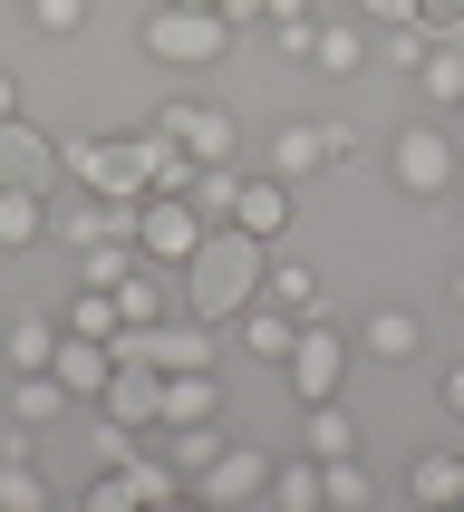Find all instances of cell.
<instances>
[{
  "label": "cell",
  "mask_w": 464,
  "mask_h": 512,
  "mask_svg": "<svg viewBox=\"0 0 464 512\" xmlns=\"http://www.w3.org/2000/svg\"><path fill=\"white\" fill-rule=\"evenodd\" d=\"M261 271H271V242H261V232H242V223H213L174 281H184V310H194V319L232 329V319L261 300Z\"/></svg>",
  "instance_id": "6da1fadb"
},
{
  "label": "cell",
  "mask_w": 464,
  "mask_h": 512,
  "mask_svg": "<svg viewBox=\"0 0 464 512\" xmlns=\"http://www.w3.org/2000/svg\"><path fill=\"white\" fill-rule=\"evenodd\" d=\"M387 184H397L406 203H445L464 184L455 126H397V136H387Z\"/></svg>",
  "instance_id": "7a4b0ae2"
},
{
  "label": "cell",
  "mask_w": 464,
  "mask_h": 512,
  "mask_svg": "<svg viewBox=\"0 0 464 512\" xmlns=\"http://www.w3.org/2000/svg\"><path fill=\"white\" fill-rule=\"evenodd\" d=\"M232 39L242 29L223 10H194V0H155L145 10V49L165 58V68H213V58H232Z\"/></svg>",
  "instance_id": "3957f363"
},
{
  "label": "cell",
  "mask_w": 464,
  "mask_h": 512,
  "mask_svg": "<svg viewBox=\"0 0 464 512\" xmlns=\"http://www.w3.org/2000/svg\"><path fill=\"white\" fill-rule=\"evenodd\" d=\"M58 155H68V184L78 194L145 203V136H87V145H58Z\"/></svg>",
  "instance_id": "277c9868"
},
{
  "label": "cell",
  "mask_w": 464,
  "mask_h": 512,
  "mask_svg": "<svg viewBox=\"0 0 464 512\" xmlns=\"http://www.w3.org/2000/svg\"><path fill=\"white\" fill-rule=\"evenodd\" d=\"M203 232H213V223H203L184 194H145V203H136V252L155 261V271H184Z\"/></svg>",
  "instance_id": "5b68a950"
},
{
  "label": "cell",
  "mask_w": 464,
  "mask_h": 512,
  "mask_svg": "<svg viewBox=\"0 0 464 512\" xmlns=\"http://www.w3.org/2000/svg\"><path fill=\"white\" fill-rule=\"evenodd\" d=\"M281 377H290V397H300V406L339 397V377H348V339H339V329H329V319H300V339H290Z\"/></svg>",
  "instance_id": "8992f818"
},
{
  "label": "cell",
  "mask_w": 464,
  "mask_h": 512,
  "mask_svg": "<svg viewBox=\"0 0 464 512\" xmlns=\"http://www.w3.org/2000/svg\"><path fill=\"white\" fill-rule=\"evenodd\" d=\"M155 126H165L194 165H242V126H232L223 107H203V97H174V107H155Z\"/></svg>",
  "instance_id": "52a82bcc"
},
{
  "label": "cell",
  "mask_w": 464,
  "mask_h": 512,
  "mask_svg": "<svg viewBox=\"0 0 464 512\" xmlns=\"http://www.w3.org/2000/svg\"><path fill=\"white\" fill-rule=\"evenodd\" d=\"M0 184H20V194H58V184H68V155H58L39 126L0 116Z\"/></svg>",
  "instance_id": "ba28073f"
},
{
  "label": "cell",
  "mask_w": 464,
  "mask_h": 512,
  "mask_svg": "<svg viewBox=\"0 0 464 512\" xmlns=\"http://www.w3.org/2000/svg\"><path fill=\"white\" fill-rule=\"evenodd\" d=\"M194 493H203V503H223V512H242V503H271V455H252V445L232 435L223 455H213V464L194 474Z\"/></svg>",
  "instance_id": "9c48e42d"
},
{
  "label": "cell",
  "mask_w": 464,
  "mask_h": 512,
  "mask_svg": "<svg viewBox=\"0 0 464 512\" xmlns=\"http://www.w3.org/2000/svg\"><path fill=\"white\" fill-rule=\"evenodd\" d=\"M49 377L68 387V406H97V397H107V377H116V348H107V339H78V329H58Z\"/></svg>",
  "instance_id": "30bf717a"
},
{
  "label": "cell",
  "mask_w": 464,
  "mask_h": 512,
  "mask_svg": "<svg viewBox=\"0 0 464 512\" xmlns=\"http://www.w3.org/2000/svg\"><path fill=\"white\" fill-rule=\"evenodd\" d=\"M290 213H300V194H290V174H242V194H232V223L261 232V242H281Z\"/></svg>",
  "instance_id": "8fae6325"
},
{
  "label": "cell",
  "mask_w": 464,
  "mask_h": 512,
  "mask_svg": "<svg viewBox=\"0 0 464 512\" xmlns=\"http://www.w3.org/2000/svg\"><path fill=\"white\" fill-rule=\"evenodd\" d=\"M223 416V387H213V368H184L155 387V426H213Z\"/></svg>",
  "instance_id": "7c38bea8"
},
{
  "label": "cell",
  "mask_w": 464,
  "mask_h": 512,
  "mask_svg": "<svg viewBox=\"0 0 464 512\" xmlns=\"http://www.w3.org/2000/svg\"><path fill=\"white\" fill-rule=\"evenodd\" d=\"M155 387H165L155 368H126V358H116V377H107V397H97V416H107V426H155Z\"/></svg>",
  "instance_id": "4fadbf2b"
},
{
  "label": "cell",
  "mask_w": 464,
  "mask_h": 512,
  "mask_svg": "<svg viewBox=\"0 0 464 512\" xmlns=\"http://www.w3.org/2000/svg\"><path fill=\"white\" fill-rule=\"evenodd\" d=\"M310 68L319 78H358V68H368V29L358 20H319L310 29Z\"/></svg>",
  "instance_id": "5bb4252c"
},
{
  "label": "cell",
  "mask_w": 464,
  "mask_h": 512,
  "mask_svg": "<svg viewBox=\"0 0 464 512\" xmlns=\"http://www.w3.org/2000/svg\"><path fill=\"white\" fill-rule=\"evenodd\" d=\"M232 339L252 348V358H290V339H300V319H290L281 300H252V310L232 319Z\"/></svg>",
  "instance_id": "9a60e30c"
},
{
  "label": "cell",
  "mask_w": 464,
  "mask_h": 512,
  "mask_svg": "<svg viewBox=\"0 0 464 512\" xmlns=\"http://www.w3.org/2000/svg\"><path fill=\"white\" fill-rule=\"evenodd\" d=\"M406 503H426V512L464 503V455H416L406 464Z\"/></svg>",
  "instance_id": "2e32d148"
},
{
  "label": "cell",
  "mask_w": 464,
  "mask_h": 512,
  "mask_svg": "<svg viewBox=\"0 0 464 512\" xmlns=\"http://www.w3.org/2000/svg\"><path fill=\"white\" fill-rule=\"evenodd\" d=\"M194 174H203V165L165 136V126H145V194H194Z\"/></svg>",
  "instance_id": "e0dca14e"
},
{
  "label": "cell",
  "mask_w": 464,
  "mask_h": 512,
  "mask_svg": "<svg viewBox=\"0 0 464 512\" xmlns=\"http://www.w3.org/2000/svg\"><path fill=\"white\" fill-rule=\"evenodd\" d=\"M29 242H49V194L0 184V252H29Z\"/></svg>",
  "instance_id": "ac0fdd59"
},
{
  "label": "cell",
  "mask_w": 464,
  "mask_h": 512,
  "mask_svg": "<svg viewBox=\"0 0 464 512\" xmlns=\"http://www.w3.org/2000/svg\"><path fill=\"white\" fill-rule=\"evenodd\" d=\"M368 358H387V368H397V358H416V348H426V329H416V310H397V300H387V310H368Z\"/></svg>",
  "instance_id": "d6986e66"
},
{
  "label": "cell",
  "mask_w": 464,
  "mask_h": 512,
  "mask_svg": "<svg viewBox=\"0 0 464 512\" xmlns=\"http://www.w3.org/2000/svg\"><path fill=\"white\" fill-rule=\"evenodd\" d=\"M49 358H58V319H39V310L10 319V339H0V368L20 377V368H49Z\"/></svg>",
  "instance_id": "ffe728a7"
},
{
  "label": "cell",
  "mask_w": 464,
  "mask_h": 512,
  "mask_svg": "<svg viewBox=\"0 0 464 512\" xmlns=\"http://www.w3.org/2000/svg\"><path fill=\"white\" fill-rule=\"evenodd\" d=\"M261 300H281L290 319H319V271L310 261H271V271H261Z\"/></svg>",
  "instance_id": "44dd1931"
},
{
  "label": "cell",
  "mask_w": 464,
  "mask_h": 512,
  "mask_svg": "<svg viewBox=\"0 0 464 512\" xmlns=\"http://www.w3.org/2000/svg\"><path fill=\"white\" fill-rule=\"evenodd\" d=\"M223 445H232V435H223V416H213V426H165V464L184 474V484H194V474L223 455Z\"/></svg>",
  "instance_id": "7402d4cb"
},
{
  "label": "cell",
  "mask_w": 464,
  "mask_h": 512,
  "mask_svg": "<svg viewBox=\"0 0 464 512\" xmlns=\"http://www.w3.org/2000/svg\"><path fill=\"white\" fill-rule=\"evenodd\" d=\"M329 165V136H319V116L310 126H281V136H271V174H290V184H300V174H319Z\"/></svg>",
  "instance_id": "603a6c76"
},
{
  "label": "cell",
  "mask_w": 464,
  "mask_h": 512,
  "mask_svg": "<svg viewBox=\"0 0 464 512\" xmlns=\"http://www.w3.org/2000/svg\"><path fill=\"white\" fill-rule=\"evenodd\" d=\"M271 503H281V512H329V484H319V455H300V464H271Z\"/></svg>",
  "instance_id": "cb8c5ba5"
},
{
  "label": "cell",
  "mask_w": 464,
  "mask_h": 512,
  "mask_svg": "<svg viewBox=\"0 0 464 512\" xmlns=\"http://www.w3.org/2000/svg\"><path fill=\"white\" fill-rule=\"evenodd\" d=\"M165 281H174V271H155V261H136V271L116 281V310H126V329H145V319H165Z\"/></svg>",
  "instance_id": "d4e9b609"
},
{
  "label": "cell",
  "mask_w": 464,
  "mask_h": 512,
  "mask_svg": "<svg viewBox=\"0 0 464 512\" xmlns=\"http://www.w3.org/2000/svg\"><path fill=\"white\" fill-rule=\"evenodd\" d=\"M58 329H78V339H116L126 310H116V290H87V281H78V300L58 310Z\"/></svg>",
  "instance_id": "484cf974"
},
{
  "label": "cell",
  "mask_w": 464,
  "mask_h": 512,
  "mask_svg": "<svg viewBox=\"0 0 464 512\" xmlns=\"http://www.w3.org/2000/svg\"><path fill=\"white\" fill-rule=\"evenodd\" d=\"M10 406H20V426H49V416H68V387L49 368H20L10 377Z\"/></svg>",
  "instance_id": "4316f807"
},
{
  "label": "cell",
  "mask_w": 464,
  "mask_h": 512,
  "mask_svg": "<svg viewBox=\"0 0 464 512\" xmlns=\"http://www.w3.org/2000/svg\"><path fill=\"white\" fill-rule=\"evenodd\" d=\"M310 455H319V464L358 455V426H348V406H339V397H319V406H310Z\"/></svg>",
  "instance_id": "83f0119b"
},
{
  "label": "cell",
  "mask_w": 464,
  "mask_h": 512,
  "mask_svg": "<svg viewBox=\"0 0 464 512\" xmlns=\"http://www.w3.org/2000/svg\"><path fill=\"white\" fill-rule=\"evenodd\" d=\"M416 78H426V97H435V107H464V49H455V39H435Z\"/></svg>",
  "instance_id": "f1b7e54d"
},
{
  "label": "cell",
  "mask_w": 464,
  "mask_h": 512,
  "mask_svg": "<svg viewBox=\"0 0 464 512\" xmlns=\"http://www.w3.org/2000/svg\"><path fill=\"white\" fill-rule=\"evenodd\" d=\"M232 194H242V165H203V174H194V194H184V203H194L203 223H232Z\"/></svg>",
  "instance_id": "f546056e"
},
{
  "label": "cell",
  "mask_w": 464,
  "mask_h": 512,
  "mask_svg": "<svg viewBox=\"0 0 464 512\" xmlns=\"http://www.w3.org/2000/svg\"><path fill=\"white\" fill-rule=\"evenodd\" d=\"M49 503V484L29 474V455H0V512H39Z\"/></svg>",
  "instance_id": "4dcf8cb0"
},
{
  "label": "cell",
  "mask_w": 464,
  "mask_h": 512,
  "mask_svg": "<svg viewBox=\"0 0 464 512\" xmlns=\"http://www.w3.org/2000/svg\"><path fill=\"white\" fill-rule=\"evenodd\" d=\"M319 484H329V503H339V512H358V503H368V464H358V455H339V464H319Z\"/></svg>",
  "instance_id": "1f68e13d"
},
{
  "label": "cell",
  "mask_w": 464,
  "mask_h": 512,
  "mask_svg": "<svg viewBox=\"0 0 464 512\" xmlns=\"http://www.w3.org/2000/svg\"><path fill=\"white\" fill-rule=\"evenodd\" d=\"M29 20L49 29V39H68V29H87V0H29Z\"/></svg>",
  "instance_id": "d6a6232c"
},
{
  "label": "cell",
  "mask_w": 464,
  "mask_h": 512,
  "mask_svg": "<svg viewBox=\"0 0 464 512\" xmlns=\"http://www.w3.org/2000/svg\"><path fill=\"white\" fill-rule=\"evenodd\" d=\"M136 503V484H126V474H97V484H87V512H126Z\"/></svg>",
  "instance_id": "836d02e7"
},
{
  "label": "cell",
  "mask_w": 464,
  "mask_h": 512,
  "mask_svg": "<svg viewBox=\"0 0 464 512\" xmlns=\"http://www.w3.org/2000/svg\"><path fill=\"white\" fill-rule=\"evenodd\" d=\"M358 20H368V29H397V20H416V0H358Z\"/></svg>",
  "instance_id": "e575fe53"
},
{
  "label": "cell",
  "mask_w": 464,
  "mask_h": 512,
  "mask_svg": "<svg viewBox=\"0 0 464 512\" xmlns=\"http://www.w3.org/2000/svg\"><path fill=\"white\" fill-rule=\"evenodd\" d=\"M464 20V0H416V29H426V39H435V29H455Z\"/></svg>",
  "instance_id": "d590c367"
},
{
  "label": "cell",
  "mask_w": 464,
  "mask_h": 512,
  "mask_svg": "<svg viewBox=\"0 0 464 512\" xmlns=\"http://www.w3.org/2000/svg\"><path fill=\"white\" fill-rule=\"evenodd\" d=\"M310 29H319V20H271V39H281V58H310Z\"/></svg>",
  "instance_id": "8d00e7d4"
},
{
  "label": "cell",
  "mask_w": 464,
  "mask_h": 512,
  "mask_svg": "<svg viewBox=\"0 0 464 512\" xmlns=\"http://www.w3.org/2000/svg\"><path fill=\"white\" fill-rule=\"evenodd\" d=\"M435 397H445V416H455V426H464V358H455V368H445V387H435Z\"/></svg>",
  "instance_id": "74e56055"
},
{
  "label": "cell",
  "mask_w": 464,
  "mask_h": 512,
  "mask_svg": "<svg viewBox=\"0 0 464 512\" xmlns=\"http://www.w3.org/2000/svg\"><path fill=\"white\" fill-rule=\"evenodd\" d=\"M261 20H319V0H261Z\"/></svg>",
  "instance_id": "f35d334b"
},
{
  "label": "cell",
  "mask_w": 464,
  "mask_h": 512,
  "mask_svg": "<svg viewBox=\"0 0 464 512\" xmlns=\"http://www.w3.org/2000/svg\"><path fill=\"white\" fill-rule=\"evenodd\" d=\"M223 20H232V29H252V20H261V0H223Z\"/></svg>",
  "instance_id": "ab89813d"
},
{
  "label": "cell",
  "mask_w": 464,
  "mask_h": 512,
  "mask_svg": "<svg viewBox=\"0 0 464 512\" xmlns=\"http://www.w3.org/2000/svg\"><path fill=\"white\" fill-rule=\"evenodd\" d=\"M0 116H20V78L10 68H0Z\"/></svg>",
  "instance_id": "60d3db41"
},
{
  "label": "cell",
  "mask_w": 464,
  "mask_h": 512,
  "mask_svg": "<svg viewBox=\"0 0 464 512\" xmlns=\"http://www.w3.org/2000/svg\"><path fill=\"white\" fill-rule=\"evenodd\" d=\"M445 290H455V310H464V261H455V281H445Z\"/></svg>",
  "instance_id": "b9f144b4"
},
{
  "label": "cell",
  "mask_w": 464,
  "mask_h": 512,
  "mask_svg": "<svg viewBox=\"0 0 464 512\" xmlns=\"http://www.w3.org/2000/svg\"><path fill=\"white\" fill-rule=\"evenodd\" d=\"M194 10H223V0H194Z\"/></svg>",
  "instance_id": "7bdbcfd3"
}]
</instances>
